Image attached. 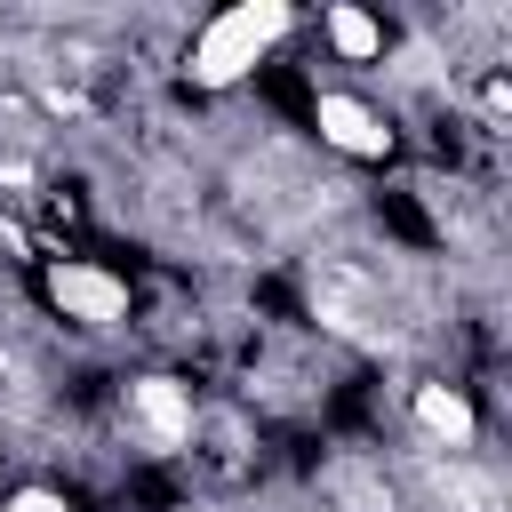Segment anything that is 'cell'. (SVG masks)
Listing matches in <instances>:
<instances>
[{
  "mask_svg": "<svg viewBox=\"0 0 512 512\" xmlns=\"http://www.w3.org/2000/svg\"><path fill=\"white\" fill-rule=\"evenodd\" d=\"M288 32H296V8H288V0H240V8H216V16L192 24L176 72H184L192 96H224V88L256 80Z\"/></svg>",
  "mask_w": 512,
  "mask_h": 512,
  "instance_id": "cell-1",
  "label": "cell"
},
{
  "mask_svg": "<svg viewBox=\"0 0 512 512\" xmlns=\"http://www.w3.org/2000/svg\"><path fill=\"white\" fill-rule=\"evenodd\" d=\"M32 288H40V304H48L64 328H80V336L136 328V280H128L120 264H104V256H80V248H40Z\"/></svg>",
  "mask_w": 512,
  "mask_h": 512,
  "instance_id": "cell-2",
  "label": "cell"
},
{
  "mask_svg": "<svg viewBox=\"0 0 512 512\" xmlns=\"http://www.w3.org/2000/svg\"><path fill=\"white\" fill-rule=\"evenodd\" d=\"M112 424L128 432L136 456L168 464V456H184V440H192V424H200V392H192V376H176V368H136V376L112 384Z\"/></svg>",
  "mask_w": 512,
  "mask_h": 512,
  "instance_id": "cell-3",
  "label": "cell"
},
{
  "mask_svg": "<svg viewBox=\"0 0 512 512\" xmlns=\"http://www.w3.org/2000/svg\"><path fill=\"white\" fill-rule=\"evenodd\" d=\"M304 128L320 136V152H336V160H392L400 152V128H392V112H376L360 88H312V104H304Z\"/></svg>",
  "mask_w": 512,
  "mask_h": 512,
  "instance_id": "cell-4",
  "label": "cell"
},
{
  "mask_svg": "<svg viewBox=\"0 0 512 512\" xmlns=\"http://www.w3.org/2000/svg\"><path fill=\"white\" fill-rule=\"evenodd\" d=\"M408 440H416V448H432V456H464V448H488L480 400H472L456 376H416V384H408Z\"/></svg>",
  "mask_w": 512,
  "mask_h": 512,
  "instance_id": "cell-5",
  "label": "cell"
},
{
  "mask_svg": "<svg viewBox=\"0 0 512 512\" xmlns=\"http://www.w3.org/2000/svg\"><path fill=\"white\" fill-rule=\"evenodd\" d=\"M320 48L344 64V72H384V56H392V24L384 16H368V8H352V0H336V8H320Z\"/></svg>",
  "mask_w": 512,
  "mask_h": 512,
  "instance_id": "cell-6",
  "label": "cell"
},
{
  "mask_svg": "<svg viewBox=\"0 0 512 512\" xmlns=\"http://www.w3.org/2000/svg\"><path fill=\"white\" fill-rule=\"evenodd\" d=\"M0 512H72V496H56V488L24 480V488H8V504H0Z\"/></svg>",
  "mask_w": 512,
  "mask_h": 512,
  "instance_id": "cell-7",
  "label": "cell"
}]
</instances>
